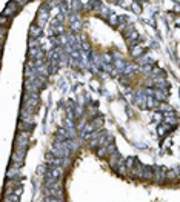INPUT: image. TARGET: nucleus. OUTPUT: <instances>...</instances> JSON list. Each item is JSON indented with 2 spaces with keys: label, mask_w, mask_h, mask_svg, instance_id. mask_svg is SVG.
Returning <instances> with one entry per match:
<instances>
[{
  "label": "nucleus",
  "mask_w": 180,
  "mask_h": 202,
  "mask_svg": "<svg viewBox=\"0 0 180 202\" xmlns=\"http://www.w3.org/2000/svg\"><path fill=\"white\" fill-rule=\"evenodd\" d=\"M46 176L50 177L51 181H59V179L63 176V168L62 167H51V170Z\"/></svg>",
  "instance_id": "f257e3e1"
},
{
  "label": "nucleus",
  "mask_w": 180,
  "mask_h": 202,
  "mask_svg": "<svg viewBox=\"0 0 180 202\" xmlns=\"http://www.w3.org/2000/svg\"><path fill=\"white\" fill-rule=\"evenodd\" d=\"M37 37V36H40V28H39V26H34V25H32L31 26V37Z\"/></svg>",
  "instance_id": "f03ea898"
}]
</instances>
